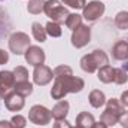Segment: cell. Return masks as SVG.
Returning <instances> with one entry per match:
<instances>
[{
  "instance_id": "cell-28",
  "label": "cell",
  "mask_w": 128,
  "mask_h": 128,
  "mask_svg": "<svg viewBox=\"0 0 128 128\" xmlns=\"http://www.w3.org/2000/svg\"><path fill=\"white\" fill-rule=\"evenodd\" d=\"M10 124H12V128H26L27 119L22 115H14L10 119Z\"/></svg>"
},
{
  "instance_id": "cell-13",
  "label": "cell",
  "mask_w": 128,
  "mask_h": 128,
  "mask_svg": "<svg viewBox=\"0 0 128 128\" xmlns=\"http://www.w3.org/2000/svg\"><path fill=\"white\" fill-rule=\"evenodd\" d=\"M68 109H70V104L68 101L66 100H60L51 110V115L55 121H60V119H66L67 113H68Z\"/></svg>"
},
{
  "instance_id": "cell-7",
  "label": "cell",
  "mask_w": 128,
  "mask_h": 128,
  "mask_svg": "<svg viewBox=\"0 0 128 128\" xmlns=\"http://www.w3.org/2000/svg\"><path fill=\"white\" fill-rule=\"evenodd\" d=\"M90 40H91V28L88 26L82 24L80 27H78L72 33V45L78 49L86 46L90 43Z\"/></svg>"
},
{
  "instance_id": "cell-31",
  "label": "cell",
  "mask_w": 128,
  "mask_h": 128,
  "mask_svg": "<svg viewBox=\"0 0 128 128\" xmlns=\"http://www.w3.org/2000/svg\"><path fill=\"white\" fill-rule=\"evenodd\" d=\"M72 125L66 121V119H60V121H55L54 124V128H70Z\"/></svg>"
},
{
  "instance_id": "cell-18",
  "label": "cell",
  "mask_w": 128,
  "mask_h": 128,
  "mask_svg": "<svg viewBox=\"0 0 128 128\" xmlns=\"http://www.w3.org/2000/svg\"><path fill=\"white\" fill-rule=\"evenodd\" d=\"M32 33H33V37L37 40V42H45L46 40V28L40 24V22H33L32 24Z\"/></svg>"
},
{
  "instance_id": "cell-36",
  "label": "cell",
  "mask_w": 128,
  "mask_h": 128,
  "mask_svg": "<svg viewBox=\"0 0 128 128\" xmlns=\"http://www.w3.org/2000/svg\"><path fill=\"white\" fill-rule=\"evenodd\" d=\"M70 128H82V127H78V125H76V127H70Z\"/></svg>"
},
{
  "instance_id": "cell-8",
  "label": "cell",
  "mask_w": 128,
  "mask_h": 128,
  "mask_svg": "<svg viewBox=\"0 0 128 128\" xmlns=\"http://www.w3.org/2000/svg\"><path fill=\"white\" fill-rule=\"evenodd\" d=\"M15 76L14 72L9 70H2L0 72V97L4 98L10 92L15 91Z\"/></svg>"
},
{
  "instance_id": "cell-6",
  "label": "cell",
  "mask_w": 128,
  "mask_h": 128,
  "mask_svg": "<svg viewBox=\"0 0 128 128\" xmlns=\"http://www.w3.org/2000/svg\"><path fill=\"white\" fill-rule=\"evenodd\" d=\"M82 18H85L88 22H94L97 21L100 16H103L104 10H106V6L103 2H98V0H92L90 3L85 4V8L82 9Z\"/></svg>"
},
{
  "instance_id": "cell-12",
  "label": "cell",
  "mask_w": 128,
  "mask_h": 128,
  "mask_svg": "<svg viewBox=\"0 0 128 128\" xmlns=\"http://www.w3.org/2000/svg\"><path fill=\"white\" fill-rule=\"evenodd\" d=\"M112 57L118 61H125L128 60V42L127 40H119L113 45L112 48Z\"/></svg>"
},
{
  "instance_id": "cell-35",
  "label": "cell",
  "mask_w": 128,
  "mask_h": 128,
  "mask_svg": "<svg viewBox=\"0 0 128 128\" xmlns=\"http://www.w3.org/2000/svg\"><path fill=\"white\" fill-rule=\"evenodd\" d=\"M91 128H109V127H107L104 122H101V121H100V122H94V125H92Z\"/></svg>"
},
{
  "instance_id": "cell-17",
  "label": "cell",
  "mask_w": 128,
  "mask_h": 128,
  "mask_svg": "<svg viewBox=\"0 0 128 128\" xmlns=\"http://www.w3.org/2000/svg\"><path fill=\"white\" fill-rule=\"evenodd\" d=\"M96 119L91 113L88 112H80L78 116H76V125L78 127H82V128H91L94 125Z\"/></svg>"
},
{
  "instance_id": "cell-2",
  "label": "cell",
  "mask_w": 128,
  "mask_h": 128,
  "mask_svg": "<svg viewBox=\"0 0 128 128\" xmlns=\"http://www.w3.org/2000/svg\"><path fill=\"white\" fill-rule=\"evenodd\" d=\"M107 64H109V57L101 49H94L91 54H86L80 58V68L86 73L98 72L101 67H104Z\"/></svg>"
},
{
  "instance_id": "cell-21",
  "label": "cell",
  "mask_w": 128,
  "mask_h": 128,
  "mask_svg": "<svg viewBox=\"0 0 128 128\" xmlns=\"http://www.w3.org/2000/svg\"><path fill=\"white\" fill-rule=\"evenodd\" d=\"M45 3H46V0H28L27 10H28L30 14H33V15H37V14L43 12Z\"/></svg>"
},
{
  "instance_id": "cell-34",
  "label": "cell",
  "mask_w": 128,
  "mask_h": 128,
  "mask_svg": "<svg viewBox=\"0 0 128 128\" xmlns=\"http://www.w3.org/2000/svg\"><path fill=\"white\" fill-rule=\"evenodd\" d=\"M0 128H12L10 121H0Z\"/></svg>"
},
{
  "instance_id": "cell-23",
  "label": "cell",
  "mask_w": 128,
  "mask_h": 128,
  "mask_svg": "<svg viewBox=\"0 0 128 128\" xmlns=\"http://www.w3.org/2000/svg\"><path fill=\"white\" fill-rule=\"evenodd\" d=\"M100 121L104 122L107 127H113V125H116V124L119 122V116H116V115H113L112 112H109V110L104 109V112H103L101 116H100Z\"/></svg>"
},
{
  "instance_id": "cell-25",
  "label": "cell",
  "mask_w": 128,
  "mask_h": 128,
  "mask_svg": "<svg viewBox=\"0 0 128 128\" xmlns=\"http://www.w3.org/2000/svg\"><path fill=\"white\" fill-rule=\"evenodd\" d=\"M14 76H15L16 84L18 82H26V80H28V70L26 67H22V66H18L14 70Z\"/></svg>"
},
{
  "instance_id": "cell-9",
  "label": "cell",
  "mask_w": 128,
  "mask_h": 128,
  "mask_svg": "<svg viewBox=\"0 0 128 128\" xmlns=\"http://www.w3.org/2000/svg\"><path fill=\"white\" fill-rule=\"evenodd\" d=\"M52 78H54V72H52L48 66L42 64V66L34 67V72H33V82H34L36 85L45 86V85H48V84L52 80Z\"/></svg>"
},
{
  "instance_id": "cell-24",
  "label": "cell",
  "mask_w": 128,
  "mask_h": 128,
  "mask_svg": "<svg viewBox=\"0 0 128 128\" xmlns=\"http://www.w3.org/2000/svg\"><path fill=\"white\" fill-rule=\"evenodd\" d=\"M45 28H46V34H49L51 37H60V36L63 34L61 26H60L58 22H54V21H49V22L45 26Z\"/></svg>"
},
{
  "instance_id": "cell-14",
  "label": "cell",
  "mask_w": 128,
  "mask_h": 128,
  "mask_svg": "<svg viewBox=\"0 0 128 128\" xmlns=\"http://www.w3.org/2000/svg\"><path fill=\"white\" fill-rule=\"evenodd\" d=\"M97 78L103 84H112L115 80V67H112L109 64L104 66V67H101L98 70V73H97Z\"/></svg>"
},
{
  "instance_id": "cell-19",
  "label": "cell",
  "mask_w": 128,
  "mask_h": 128,
  "mask_svg": "<svg viewBox=\"0 0 128 128\" xmlns=\"http://www.w3.org/2000/svg\"><path fill=\"white\" fill-rule=\"evenodd\" d=\"M64 22H66V27L73 32V30H76L78 27L82 26V15H79V14H68V16L66 18Z\"/></svg>"
},
{
  "instance_id": "cell-15",
  "label": "cell",
  "mask_w": 128,
  "mask_h": 128,
  "mask_svg": "<svg viewBox=\"0 0 128 128\" xmlns=\"http://www.w3.org/2000/svg\"><path fill=\"white\" fill-rule=\"evenodd\" d=\"M88 100H90V104H91L92 107H96V109H100V107L104 106L106 101H107V100H106V96H104V92L100 91V90H92V91L90 92Z\"/></svg>"
},
{
  "instance_id": "cell-3",
  "label": "cell",
  "mask_w": 128,
  "mask_h": 128,
  "mask_svg": "<svg viewBox=\"0 0 128 128\" xmlns=\"http://www.w3.org/2000/svg\"><path fill=\"white\" fill-rule=\"evenodd\" d=\"M43 12L46 14V16L51 18V21L58 22V24L63 22V21H66V18L68 16L67 8H64L58 0H46Z\"/></svg>"
},
{
  "instance_id": "cell-4",
  "label": "cell",
  "mask_w": 128,
  "mask_h": 128,
  "mask_svg": "<svg viewBox=\"0 0 128 128\" xmlns=\"http://www.w3.org/2000/svg\"><path fill=\"white\" fill-rule=\"evenodd\" d=\"M9 49L10 52H14L15 55H22L27 48L30 46V37L27 33L22 32H15L9 36Z\"/></svg>"
},
{
  "instance_id": "cell-11",
  "label": "cell",
  "mask_w": 128,
  "mask_h": 128,
  "mask_svg": "<svg viewBox=\"0 0 128 128\" xmlns=\"http://www.w3.org/2000/svg\"><path fill=\"white\" fill-rule=\"evenodd\" d=\"M26 97L20 96L18 92H10L9 96H6L3 100H4V106H6V109L9 110V112H20V110H22V107H24V104H26V100H24Z\"/></svg>"
},
{
  "instance_id": "cell-27",
  "label": "cell",
  "mask_w": 128,
  "mask_h": 128,
  "mask_svg": "<svg viewBox=\"0 0 128 128\" xmlns=\"http://www.w3.org/2000/svg\"><path fill=\"white\" fill-rule=\"evenodd\" d=\"M52 72H54V78H57V76H70V74H73L72 67H68V66H66V64L55 67Z\"/></svg>"
},
{
  "instance_id": "cell-16",
  "label": "cell",
  "mask_w": 128,
  "mask_h": 128,
  "mask_svg": "<svg viewBox=\"0 0 128 128\" xmlns=\"http://www.w3.org/2000/svg\"><path fill=\"white\" fill-rule=\"evenodd\" d=\"M106 103H107V104H106V110L112 112L113 115H116V116L121 118V116L125 113V109H124L122 103H121L118 98H110V100H107Z\"/></svg>"
},
{
  "instance_id": "cell-10",
  "label": "cell",
  "mask_w": 128,
  "mask_h": 128,
  "mask_svg": "<svg viewBox=\"0 0 128 128\" xmlns=\"http://www.w3.org/2000/svg\"><path fill=\"white\" fill-rule=\"evenodd\" d=\"M24 58H26V61L30 64V66H34V67H37V66H42V64H45V51L40 48V46H34V45H30L28 48H27V51L24 52Z\"/></svg>"
},
{
  "instance_id": "cell-32",
  "label": "cell",
  "mask_w": 128,
  "mask_h": 128,
  "mask_svg": "<svg viewBox=\"0 0 128 128\" xmlns=\"http://www.w3.org/2000/svg\"><path fill=\"white\" fill-rule=\"evenodd\" d=\"M119 124L122 125V128H128V112H125V113L119 118Z\"/></svg>"
},
{
  "instance_id": "cell-26",
  "label": "cell",
  "mask_w": 128,
  "mask_h": 128,
  "mask_svg": "<svg viewBox=\"0 0 128 128\" xmlns=\"http://www.w3.org/2000/svg\"><path fill=\"white\" fill-rule=\"evenodd\" d=\"M115 84L118 85H124L128 82V74H127V70L124 68H115Z\"/></svg>"
},
{
  "instance_id": "cell-30",
  "label": "cell",
  "mask_w": 128,
  "mask_h": 128,
  "mask_svg": "<svg viewBox=\"0 0 128 128\" xmlns=\"http://www.w3.org/2000/svg\"><path fill=\"white\" fill-rule=\"evenodd\" d=\"M9 61V52H6L4 49H0V66L6 64Z\"/></svg>"
},
{
  "instance_id": "cell-33",
  "label": "cell",
  "mask_w": 128,
  "mask_h": 128,
  "mask_svg": "<svg viewBox=\"0 0 128 128\" xmlns=\"http://www.w3.org/2000/svg\"><path fill=\"white\" fill-rule=\"evenodd\" d=\"M119 101L122 103L124 107H128V91H124V92H122V96H121V100H119Z\"/></svg>"
},
{
  "instance_id": "cell-20",
  "label": "cell",
  "mask_w": 128,
  "mask_h": 128,
  "mask_svg": "<svg viewBox=\"0 0 128 128\" xmlns=\"http://www.w3.org/2000/svg\"><path fill=\"white\" fill-rule=\"evenodd\" d=\"M15 92H18L20 96H22V97H28L33 92V84L30 80L15 84Z\"/></svg>"
},
{
  "instance_id": "cell-1",
  "label": "cell",
  "mask_w": 128,
  "mask_h": 128,
  "mask_svg": "<svg viewBox=\"0 0 128 128\" xmlns=\"http://www.w3.org/2000/svg\"><path fill=\"white\" fill-rule=\"evenodd\" d=\"M84 88L85 82L78 76H57L51 90V97L54 100H63L68 92H80Z\"/></svg>"
},
{
  "instance_id": "cell-22",
  "label": "cell",
  "mask_w": 128,
  "mask_h": 128,
  "mask_svg": "<svg viewBox=\"0 0 128 128\" xmlns=\"http://www.w3.org/2000/svg\"><path fill=\"white\" fill-rule=\"evenodd\" d=\"M115 26L119 30H128V12L127 10H121L116 14L115 16Z\"/></svg>"
},
{
  "instance_id": "cell-29",
  "label": "cell",
  "mask_w": 128,
  "mask_h": 128,
  "mask_svg": "<svg viewBox=\"0 0 128 128\" xmlns=\"http://www.w3.org/2000/svg\"><path fill=\"white\" fill-rule=\"evenodd\" d=\"M64 4H67L68 8H73V9H84L86 2L85 0H61Z\"/></svg>"
},
{
  "instance_id": "cell-5",
  "label": "cell",
  "mask_w": 128,
  "mask_h": 128,
  "mask_svg": "<svg viewBox=\"0 0 128 128\" xmlns=\"http://www.w3.org/2000/svg\"><path fill=\"white\" fill-rule=\"evenodd\" d=\"M51 110L40 104H34L28 112V119L34 125H48L51 122Z\"/></svg>"
}]
</instances>
